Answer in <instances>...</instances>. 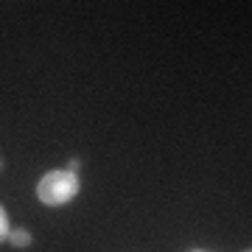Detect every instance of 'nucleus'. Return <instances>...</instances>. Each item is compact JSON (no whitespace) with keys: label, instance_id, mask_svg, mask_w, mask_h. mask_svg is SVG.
<instances>
[{"label":"nucleus","instance_id":"obj_1","mask_svg":"<svg viewBox=\"0 0 252 252\" xmlns=\"http://www.w3.org/2000/svg\"><path fill=\"white\" fill-rule=\"evenodd\" d=\"M81 190V180L79 174L67 171V168H54L39 177L36 182V199L42 202L45 207H62L67 202L79 196Z\"/></svg>","mask_w":252,"mask_h":252},{"label":"nucleus","instance_id":"obj_2","mask_svg":"<svg viewBox=\"0 0 252 252\" xmlns=\"http://www.w3.org/2000/svg\"><path fill=\"white\" fill-rule=\"evenodd\" d=\"M6 244H11L14 250H26V247H31V244H34V235L28 233V230H23V227H17V230H9Z\"/></svg>","mask_w":252,"mask_h":252},{"label":"nucleus","instance_id":"obj_3","mask_svg":"<svg viewBox=\"0 0 252 252\" xmlns=\"http://www.w3.org/2000/svg\"><path fill=\"white\" fill-rule=\"evenodd\" d=\"M9 230H11V224H9V213H6V207L0 205V244L9 238Z\"/></svg>","mask_w":252,"mask_h":252},{"label":"nucleus","instance_id":"obj_4","mask_svg":"<svg viewBox=\"0 0 252 252\" xmlns=\"http://www.w3.org/2000/svg\"><path fill=\"white\" fill-rule=\"evenodd\" d=\"M79 168H81V160H76V157H73V160L67 162V171H73V174H79Z\"/></svg>","mask_w":252,"mask_h":252},{"label":"nucleus","instance_id":"obj_5","mask_svg":"<svg viewBox=\"0 0 252 252\" xmlns=\"http://www.w3.org/2000/svg\"><path fill=\"white\" fill-rule=\"evenodd\" d=\"M190 252H210V250H190Z\"/></svg>","mask_w":252,"mask_h":252},{"label":"nucleus","instance_id":"obj_6","mask_svg":"<svg viewBox=\"0 0 252 252\" xmlns=\"http://www.w3.org/2000/svg\"><path fill=\"white\" fill-rule=\"evenodd\" d=\"M244 252H252V250H244Z\"/></svg>","mask_w":252,"mask_h":252},{"label":"nucleus","instance_id":"obj_7","mask_svg":"<svg viewBox=\"0 0 252 252\" xmlns=\"http://www.w3.org/2000/svg\"><path fill=\"white\" fill-rule=\"evenodd\" d=\"M0 168H3V162H0Z\"/></svg>","mask_w":252,"mask_h":252}]
</instances>
